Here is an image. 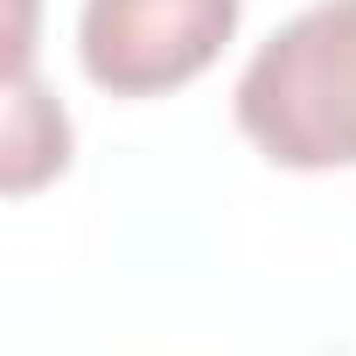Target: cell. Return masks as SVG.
<instances>
[{"mask_svg": "<svg viewBox=\"0 0 356 356\" xmlns=\"http://www.w3.org/2000/svg\"><path fill=\"white\" fill-rule=\"evenodd\" d=\"M238 126L273 168H356V0H314L238 77Z\"/></svg>", "mask_w": 356, "mask_h": 356, "instance_id": "6da1fadb", "label": "cell"}, {"mask_svg": "<svg viewBox=\"0 0 356 356\" xmlns=\"http://www.w3.org/2000/svg\"><path fill=\"white\" fill-rule=\"evenodd\" d=\"M238 8L245 0H84V77L112 98H161L224 56Z\"/></svg>", "mask_w": 356, "mask_h": 356, "instance_id": "7a4b0ae2", "label": "cell"}]
</instances>
